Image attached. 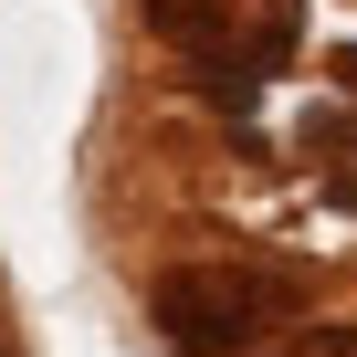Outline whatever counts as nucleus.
I'll list each match as a JSON object with an SVG mask.
<instances>
[{
    "mask_svg": "<svg viewBox=\"0 0 357 357\" xmlns=\"http://www.w3.org/2000/svg\"><path fill=\"white\" fill-rule=\"evenodd\" d=\"M284 357H357V326H294Z\"/></svg>",
    "mask_w": 357,
    "mask_h": 357,
    "instance_id": "obj_3",
    "label": "nucleus"
},
{
    "mask_svg": "<svg viewBox=\"0 0 357 357\" xmlns=\"http://www.w3.org/2000/svg\"><path fill=\"white\" fill-rule=\"evenodd\" d=\"M147 32L178 43L190 63H211V84L242 105L294 43V0H147Z\"/></svg>",
    "mask_w": 357,
    "mask_h": 357,
    "instance_id": "obj_2",
    "label": "nucleus"
},
{
    "mask_svg": "<svg viewBox=\"0 0 357 357\" xmlns=\"http://www.w3.org/2000/svg\"><path fill=\"white\" fill-rule=\"evenodd\" d=\"M284 315H294V294L273 273H252V263H178L158 284V336L178 357H231V347H252Z\"/></svg>",
    "mask_w": 357,
    "mask_h": 357,
    "instance_id": "obj_1",
    "label": "nucleus"
}]
</instances>
